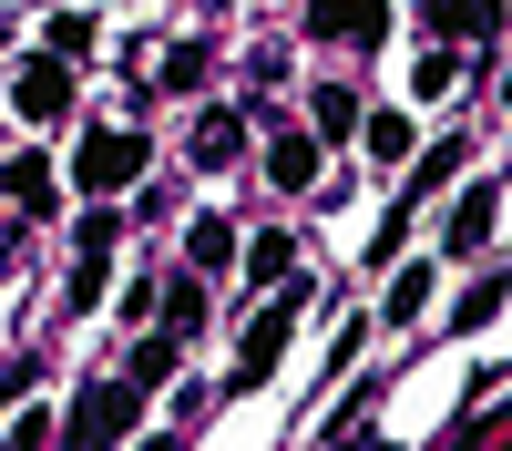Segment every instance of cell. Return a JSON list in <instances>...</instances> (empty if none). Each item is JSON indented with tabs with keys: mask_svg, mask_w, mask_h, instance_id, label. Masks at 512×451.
<instances>
[{
	"mask_svg": "<svg viewBox=\"0 0 512 451\" xmlns=\"http://www.w3.org/2000/svg\"><path fill=\"white\" fill-rule=\"evenodd\" d=\"M308 31H318V41H359V52H379V41H390V0H318Z\"/></svg>",
	"mask_w": 512,
	"mask_h": 451,
	"instance_id": "obj_4",
	"label": "cell"
},
{
	"mask_svg": "<svg viewBox=\"0 0 512 451\" xmlns=\"http://www.w3.org/2000/svg\"><path fill=\"white\" fill-rule=\"evenodd\" d=\"M185 246H195V267H205V277H216V267L236 257V246H246V236H236L226 216H195V236H185Z\"/></svg>",
	"mask_w": 512,
	"mask_h": 451,
	"instance_id": "obj_13",
	"label": "cell"
},
{
	"mask_svg": "<svg viewBox=\"0 0 512 451\" xmlns=\"http://www.w3.org/2000/svg\"><path fill=\"white\" fill-rule=\"evenodd\" d=\"M246 267H256V287H287V277H297V257H287V236H256V246H246Z\"/></svg>",
	"mask_w": 512,
	"mask_h": 451,
	"instance_id": "obj_15",
	"label": "cell"
},
{
	"mask_svg": "<svg viewBox=\"0 0 512 451\" xmlns=\"http://www.w3.org/2000/svg\"><path fill=\"white\" fill-rule=\"evenodd\" d=\"M134 410H144V380H134V369H123V380H93V390H82L72 400V441H123V431H134Z\"/></svg>",
	"mask_w": 512,
	"mask_h": 451,
	"instance_id": "obj_2",
	"label": "cell"
},
{
	"mask_svg": "<svg viewBox=\"0 0 512 451\" xmlns=\"http://www.w3.org/2000/svg\"><path fill=\"white\" fill-rule=\"evenodd\" d=\"M451 82H461V52H451V41H431V52H420V72H410V93H420V103H441Z\"/></svg>",
	"mask_w": 512,
	"mask_h": 451,
	"instance_id": "obj_11",
	"label": "cell"
},
{
	"mask_svg": "<svg viewBox=\"0 0 512 451\" xmlns=\"http://www.w3.org/2000/svg\"><path fill=\"white\" fill-rule=\"evenodd\" d=\"M236 144H246V123H236L226 103H205V113H195V154H205V164H236Z\"/></svg>",
	"mask_w": 512,
	"mask_h": 451,
	"instance_id": "obj_9",
	"label": "cell"
},
{
	"mask_svg": "<svg viewBox=\"0 0 512 451\" xmlns=\"http://www.w3.org/2000/svg\"><path fill=\"white\" fill-rule=\"evenodd\" d=\"M492 216H502V195H492V185H472V195L451 205V226H441V236H451L441 257H482V246H492Z\"/></svg>",
	"mask_w": 512,
	"mask_h": 451,
	"instance_id": "obj_7",
	"label": "cell"
},
{
	"mask_svg": "<svg viewBox=\"0 0 512 451\" xmlns=\"http://www.w3.org/2000/svg\"><path fill=\"white\" fill-rule=\"evenodd\" d=\"M0 185H11V205H31V216H52V175H41V164H11Z\"/></svg>",
	"mask_w": 512,
	"mask_h": 451,
	"instance_id": "obj_18",
	"label": "cell"
},
{
	"mask_svg": "<svg viewBox=\"0 0 512 451\" xmlns=\"http://www.w3.org/2000/svg\"><path fill=\"white\" fill-rule=\"evenodd\" d=\"M267 175H277V195H308L318 185V134H277L267 144Z\"/></svg>",
	"mask_w": 512,
	"mask_h": 451,
	"instance_id": "obj_8",
	"label": "cell"
},
{
	"mask_svg": "<svg viewBox=\"0 0 512 451\" xmlns=\"http://www.w3.org/2000/svg\"><path fill=\"white\" fill-rule=\"evenodd\" d=\"M492 318H502V277H482V287H472V298H461V308H451V328H492Z\"/></svg>",
	"mask_w": 512,
	"mask_h": 451,
	"instance_id": "obj_19",
	"label": "cell"
},
{
	"mask_svg": "<svg viewBox=\"0 0 512 451\" xmlns=\"http://www.w3.org/2000/svg\"><path fill=\"white\" fill-rule=\"evenodd\" d=\"M359 93H349V82H318V134H359Z\"/></svg>",
	"mask_w": 512,
	"mask_h": 451,
	"instance_id": "obj_14",
	"label": "cell"
},
{
	"mask_svg": "<svg viewBox=\"0 0 512 451\" xmlns=\"http://www.w3.org/2000/svg\"><path fill=\"white\" fill-rule=\"evenodd\" d=\"M287 318H297V277L277 287L267 308H256V328H246V349H236V390H256V380H267V369H277V349H287Z\"/></svg>",
	"mask_w": 512,
	"mask_h": 451,
	"instance_id": "obj_3",
	"label": "cell"
},
{
	"mask_svg": "<svg viewBox=\"0 0 512 451\" xmlns=\"http://www.w3.org/2000/svg\"><path fill=\"white\" fill-rule=\"evenodd\" d=\"M175 349H185V328H144V339H134V380H144V390L175 380Z\"/></svg>",
	"mask_w": 512,
	"mask_h": 451,
	"instance_id": "obj_10",
	"label": "cell"
},
{
	"mask_svg": "<svg viewBox=\"0 0 512 451\" xmlns=\"http://www.w3.org/2000/svg\"><path fill=\"white\" fill-rule=\"evenodd\" d=\"M164 318H175V328H195V318H205V267H185L175 287H164Z\"/></svg>",
	"mask_w": 512,
	"mask_h": 451,
	"instance_id": "obj_17",
	"label": "cell"
},
{
	"mask_svg": "<svg viewBox=\"0 0 512 451\" xmlns=\"http://www.w3.org/2000/svg\"><path fill=\"white\" fill-rule=\"evenodd\" d=\"M11 103H21V123H62V113H72V72H62V52H41V62H21V82H11Z\"/></svg>",
	"mask_w": 512,
	"mask_h": 451,
	"instance_id": "obj_5",
	"label": "cell"
},
{
	"mask_svg": "<svg viewBox=\"0 0 512 451\" xmlns=\"http://www.w3.org/2000/svg\"><path fill=\"white\" fill-rule=\"evenodd\" d=\"M359 144H369L379 164H410V113H369V123H359Z\"/></svg>",
	"mask_w": 512,
	"mask_h": 451,
	"instance_id": "obj_12",
	"label": "cell"
},
{
	"mask_svg": "<svg viewBox=\"0 0 512 451\" xmlns=\"http://www.w3.org/2000/svg\"><path fill=\"white\" fill-rule=\"evenodd\" d=\"M431 41H492L502 31V0H420Z\"/></svg>",
	"mask_w": 512,
	"mask_h": 451,
	"instance_id": "obj_6",
	"label": "cell"
},
{
	"mask_svg": "<svg viewBox=\"0 0 512 451\" xmlns=\"http://www.w3.org/2000/svg\"><path fill=\"white\" fill-rule=\"evenodd\" d=\"M420 308H431V267H400V277H390V318L410 328Z\"/></svg>",
	"mask_w": 512,
	"mask_h": 451,
	"instance_id": "obj_16",
	"label": "cell"
},
{
	"mask_svg": "<svg viewBox=\"0 0 512 451\" xmlns=\"http://www.w3.org/2000/svg\"><path fill=\"white\" fill-rule=\"evenodd\" d=\"M72 175H82V195H123V185L144 175V134H134V123H103V134H82Z\"/></svg>",
	"mask_w": 512,
	"mask_h": 451,
	"instance_id": "obj_1",
	"label": "cell"
},
{
	"mask_svg": "<svg viewBox=\"0 0 512 451\" xmlns=\"http://www.w3.org/2000/svg\"><path fill=\"white\" fill-rule=\"evenodd\" d=\"M0 195H11V185H0Z\"/></svg>",
	"mask_w": 512,
	"mask_h": 451,
	"instance_id": "obj_20",
	"label": "cell"
}]
</instances>
